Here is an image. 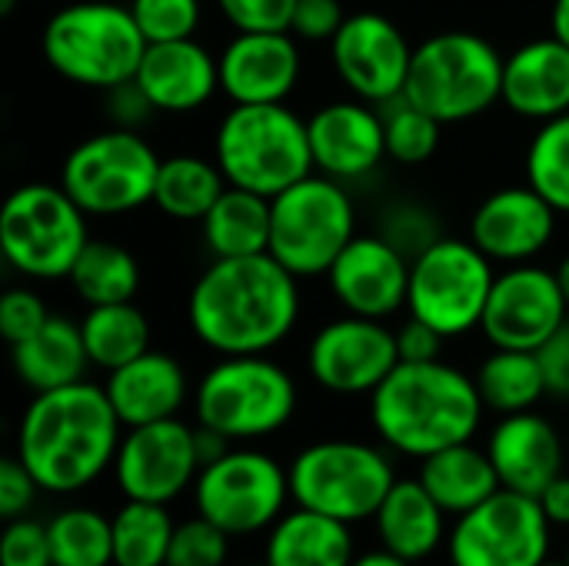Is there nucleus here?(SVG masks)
Masks as SVG:
<instances>
[{
    "mask_svg": "<svg viewBox=\"0 0 569 566\" xmlns=\"http://www.w3.org/2000/svg\"><path fill=\"white\" fill-rule=\"evenodd\" d=\"M300 320V280L270 254L213 257L187 297L193 337L220 357L270 354Z\"/></svg>",
    "mask_w": 569,
    "mask_h": 566,
    "instance_id": "1",
    "label": "nucleus"
},
{
    "mask_svg": "<svg viewBox=\"0 0 569 566\" xmlns=\"http://www.w3.org/2000/svg\"><path fill=\"white\" fill-rule=\"evenodd\" d=\"M120 427L107 390L90 380L43 390L20 417L17 457L40 490L73 494L113 467L123 440Z\"/></svg>",
    "mask_w": 569,
    "mask_h": 566,
    "instance_id": "2",
    "label": "nucleus"
},
{
    "mask_svg": "<svg viewBox=\"0 0 569 566\" xmlns=\"http://www.w3.org/2000/svg\"><path fill=\"white\" fill-rule=\"evenodd\" d=\"M483 417L477 380L437 360H400L390 377L370 394V420L387 447L407 457L473 440Z\"/></svg>",
    "mask_w": 569,
    "mask_h": 566,
    "instance_id": "3",
    "label": "nucleus"
},
{
    "mask_svg": "<svg viewBox=\"0 0 569 566\" xmlns=\"http://www.w3.org/2000/svg\"><path fill=\"white\" fill-rule=\"evenodd\" d=\"M40 50L50 70L63 80L113 90L137 77L147 53V37L127 3L80 0L60 7L43 23Z\"/></svg>",
    "mask_w": 569,
    "mask_h": 566,
    "instance_id": "4",
    "label": "nucleus"
},
{
    "mask_svg": "<svg viewBox=\"0 0 569 566\" xmlns=\"http://www.w3.org/2000/svg\"><path fill=\"white\" fill-rule=\"evenodd\" d=\"M213 160L230 187L273 200L313 173L307 120L287 103H233L217 127Z\"/></svg>",
    "mask_w": 569,
    "mask_h": 566,
    "instance_id": "5",
    "label": "nucleus"
},
{
    "mask_svg": "<svg viewBox=\"0 0 569 566\" xmlns=\"http://www.w3.org/2000/svg\"><path fill=\"white\" fill-rule=\"evenodd\" d=\"M503 63L487 37L443 30L413 47L403 97L440 123H463L503 100Z\"/></svg>",
    "mask_w": 569,
    "mask_h": 566,
    "instance_id": "6",
    "label": "nucleus"
},
{
    "mask_svg": "<svg viewBox=\"0 0 569 566\" xmlns=\"http://www.w3.org/2000/svg\"><path fill=\"white\" fill-rule=\"evenodd\" d=\"M197 424L227 440L270 437L297 414V384L267 354L220 357L197 384Z\"/></svg>",
    "mask_w": 569,
    "mask_h": 566,
    "instance_id": "7",
    "label": "nucleus"
},
{
    "mask_svg": "<svg viewBox=\"0 0 569 566\" xmlns=\"http://www.w3.org/2000/svg\"><path fill=\"white\" fill-rule=\"evenodd\" d=\"M90 244L87 214L60 183H23L0 207V254L27 280H67Z\"/></svg>",
    "mask_w": 569,
    "mask_h": 566,
    "instance_id": "8",
    "label": "nucleus"
},
{
    "mask_svg": "<svg viewBox=\"0 0 569 566\" xmlns=\"http://www.w3.org/2000/svg\"><path fill=\"white\" fill-rule=\"evenodd\" d=\"M357 237V210L347 187L310 173L270 200V257L297 280L327 277L343 247Z\"/></svg>",
    "mask_w": 569,
    "mask_h": 566,
    "instance_id": "9",
    "label": "nucleus"
},
{
    "mask_svg": "<svg viewBox=\"0 0 569 566\" xmlns=\"http://www.w3.org/2000/svg\"><path fill=\"white\" fill-rule=\"evenodd\" d=\"M290 497L297 507L327 514L343 524L377 517L397 484L383 450L360 440H320L290 464Z\"/></svg>",
    "mask_w": 569,
    "mask_h": 566,
    "instance_id": "10",
    "label": "nucleus"
},
{
    "mask_svg": "<svg viewBox=\"0 0 569 566\" xmlns=\"http://www.w3.org/2000/svg\"><path fill=\"white\" fill-rule=\"evenodd\" d=\"M160 163L157 150L137 130L110 127L90 133L67 153L60 187L87 217H120L153 203Z\"/></svg>",
    "mask_w": 569,
    "mask_h": 566,
    "instance_id": "11",
    "label": "nucleus"
},
{
    "mask_svg": "<svg viewBox=\"0 0 569 566\" xmlns=\"http://www.w3.org/2000/svg\"><path fill=\"white\" fill-rule=\"evenodd\" d=\"M493 284V260L470 237H440L410 260L407 314L443 337H463L483 324Z\"/></svg>",
    "mask_w": 569,
    "mask_h": 566,
    "instance_id": "12",
    "label": "nucleus"
},
{
    "mask_svg": "<svg viewBox=\"0 0 569 566\" xmlns=\"http://www.w3.org/2000/svg\"><path fill=\"white\" fill-rule=\"evenodd\" d=\"M193 494L200 517L230 537H247L283 517L290 474L260 450H227L220 460L200 467Z\"/></svg>",
    "mask_w": 569,
    "mask_h": 566,
    "instance_id": "13",
    "label": "nucleus"
},
{
    "mask_svg": "<svg viewBox=\"0 0 569 566\" xmlns=\"http://www.w3.org/2000/svg\"><path fill=\"white\" fill-rule=\"evenodd\" d=\"M550 527L537 497L497 490L457 520L450 534V564L540 566L550 550Z\"/></svg>",
    "mask_w": 569,
    "mask_h": 566,
    "instance_id": "14",
    "label": "nucleus"
},
{
    "mask_svg": "<svg viewBox=\"0 0 569 566\" xmlns=\"http://www.w3.org/2000/svg\"><path fill=\"white\" fill-rule=\"evenodd\" d=\"M400 364L397 330L370 317H337L323 324L307 350L310 377L340 397L373 394Z\"/></svg>",
    "mask_w": 569,
    "mask_h": 566,
    "instance_id": "15",
    "label": "nucleus"
},
{
    "mask_svg": "<svg viewBox=\"0 0 569 566\" xmlns=\"http://www.w3.org/2000/svg\"><path fill=\"white\" fill-rule=\"evenodd\" d=\"M113 477L127 500H177L200 477L197 427H187L177 417L130 427L120 440Z\"/></svg>",
    "mask_w": 569,
    "mask_h": 566,
    "instance_id": "16",
    "label": "nucleus"
},
{
    "mask_svg": "<svg viewBox=\"0 0 569 566\" xmlns=\"http://www.w3.org/2000/svg\"><path fill=\"white\" fill-rule=\"evenodd\" d=\"M569 320L557 270L517 264L497 274L480 330L500 350H540Z\"/></svg>",
    "mask_w": 569,
    "mask_h": 566,
    "instance_id": "17",
    "label": "nucleus"
},
{
    "mask_svg": "<svg viewBox=\"0 0 569 566\" xmlns=\"http://www.w3.org/2000/svg\"><path fill=\"white\" fill-rule=\"evenodd\" d=\"M330 60L353 97L380 107L403 93L413 47L390 17L363 10L343 20L330 40Z\"/></svg>",
    "mask_w": 569,
    "mask_h": 566,
    "instance_id": "18",
    "label": "nucleus"
},
{
    "mask_svg": "<svg viewBox=\"0 0 569 566\" xmlns=\"http://www.w3.org/2000/svg\"><path fill=\"white\" fill-rule=\"evenodd\" d=\"M327 284L347 314L390 320L407 310L410 257L383 234H357L327 270Z\"/></svg>",
    "mask_w": 569,
    "mask_h": 566,
    "instance_id": "19",
    "label": "nucleus"
},
{
    "mask_svg": "<svg viewBox=\"0 0 569 566\" xmlns=\"http://www.w3.org/2000/svg\"><path fill=\"white\" fill-rule=\"evenodd\" d=\"M560 210L530 183L523 187H500L493 190L470 217V240L493 260V264H533L553 234H557Z\"/></svg>",
    "mask_w": 569,
    "mask_h": 566,
    "instance_id": "20",
    "label": "nucleus"
},
{
    "mask_svg": "<svg viewBox=\"0 0 569 566\" xmlns=\"http://www.w3.org/2000/svg\"><path fill=\"white\" fill-rule=\"evenodd\" d=\"M217 60L220 90L233 103H287L300 83V47L290 30H237Z\"/></svg>",
    "mask_w": 569,
    "mask_h": 566,
    "instance_id": "21",
    "label": "nucleus"
},
{
    "mask_svg": "<svg viewBox=\"0 0 569 566\" xmlns=\"http://www.w3.org/2000/svg\"><path fill=\"white\" fill-rule=\"evenodd\" d=\"M313 167L340 183L373 173L387 157V130L377 103L367 100H333L320 107L310 120Z\"/></svg>",
    "mask_w": 569,
    "mask_h": 566,
    "instance_id": "22",
    "label": "nucleus"
},
{
    "mask_svg": "<svg viewBox=\"0 0 569 566\" xmlns=\"http://www.w3.org/2000/svg\"><path fill=\"white\" fill-rule=\"evenodd\" d=\"M487 454L497 467L503 490H517L527 497H540L567 464V444L557 427L537 410L507 414L487 444Z\"/></svg>",
    "mask_w": 569,
    "mask_h": 566,
    "instance_id": "23",
    "label": "nucleus"
},
{
    "mask_svg": "<svg viewBox=\"0 0 569 566\" xmlns=\"http://www.w3.org/2000/svg\"><path fill=\"white\" fill-rule=\"evenodd\" d=\"M133 83L153 110L193 113L220 90V60L193 37L147 43Z\"/></svg>",
    "mask_w": 569,
    "mask_h": 566,
    "instance_id": "24",
    "label": "nucleus"
},
{
    "mask_svg": "<svg viewBox=\"0 0 569 566\" xmlns=\"http://www.w3.org/2000/svg\"><path fill=\"white\" fill-rule=\"evenodd\" d=\"M503 103L523 120L547 123L569 113V47L540 37L517 47L503 63Z\"/></svg>",
    "mask_w": 569,
    "mask_h": 566,
    "instance_id": "25",
    "label": "nucleus"
},
{
    "mask_svg": "<svg viewBox=\"0 0 569 566\" xmlns=\"http://www.w3.org/2000/svg\"><path fill=\"white\" fill-rule=\"evenodd\" d=\"M103 390L120 424L130 430L177 417L187 404V374L170 354L147 350L137 360L110 370Z\"/></svg>",
    "mask_w": 569,
    "mask_h": 566,
    "instance_id": "26",
    "label": "nucleus"
},
{
    "mask_svg": "<svg viewBox=\"0 0 569 566\" xmlns=\"http://www.w3.org/2000/svg\"><path fill=\"white\" fill-rule=\"evenodd\" d=\"M10 364L17 380L33 394L80 384L87 367H93L80 324L57 314H50V320L33 337L10 347Z\"/></svg>",
    "mask_w": 569,
    "mask_h": 566,
    "instance_id": "27",
    "label": "nucleus"
},
{
    "mask_svg": "<svg viewBox=\"0 0 569 566\" xmlns=\"http://www.w3.org/2000/svg\"><path fill=\"white\" fill-rule=\"evenodd\" d=\"M443 517L447 510L430 497V490L417 480H397L387 494V500L377 510V534L380 544L417 564L437 554V547L443 544Z\"/></svg>",
    "mask_w": 569,
    "mask_h": 566,
    "instance_id": "28",
    "label": "nucleus"
},
{
    "mask_svg": "<svg viewBox=\"0 0 569 566\" xmlns=\"http://www.w3.org/2000/svg\"><path fill=\"white\" fill-rule=\"evenodd\" d=\"M353 537L350 524L333 520L327 514L297 507L283 514L267 537V564L270 566H350Z\"/></svg>",
    "mask_w": 569,
    "mask_h": 566,
    "instance_id": "29",
    "label": "nucleus"
},
{
    "mask_svg": "<svg viewBox=\"0 0 569 566\" xmlns=\"http://www.w3.org/2000/svg\"><path fill=\"white\" fill-rule=\"evenodd\" d=\"M420 484L447 514H457V517L477 510L483 500L503 490L490 454L473 447L470 440L423 457Z\"/></svg>",
    "mask_w": 569,
    "mask_h": 566,
    "instance_id": "30",
    "label": "nucleus"
},
{
    "mask_svg": "<svg viewBox=\"0 0 569 566\" xmlns=\"http://www.w3.org/2000/svg\"><path fill=\"white\" fill-rule=\"evenodd\" d=\"M203 244L213 257H253L270 250V197L227 187L200 220Z\"/></svg>",
    "mask_w": 569,
    "mask_h": 566,
    "instance_id": "31",
    "label": "nucleus"
},
{
    "mask_svg": "<svg viewBox=\"0 0 569 566\" xmlns=\"http://www.w3.org/2000/svg\"><path fill=\"white\" fill-rule=\"evenodd\" d=\"M227 187L230 183L217 160H207L197 153H177L160 163L153 207L170 220L200 224Z\"/></svg>",
    "mask_w": 569,
    "mask_h": 566,
    "instance_id": "32",
    "label": "nucleus"
},
{
    "mask_svg": "<svg viewBox=\"0 0 569 566\" xmlns=\"http://www.w3.org/2000/svg\"><path fill=\"white\" fill-rule=\"evenodd\" d=\"M80 330H83L90 364L107 374L150 350V324L133 300L87 307Z\"/></svg>",
    "mask_w": 569,
    "mask_h": 566,
    "instance_id": "33",
    "label": "nucleus"
},
{
    "mask_svg": "<svg viewBox=\"0 0 569 566\" xmlns=\"http://www.w3.org/2000/svg\"><path fill=\"white\" fill-rule=\"evenodd\" d=\"M477 390L483 407L507 414L533 410L547 397V380L537 360V350H493L477 370Z\"/></svg>",
    "mask_w": 569,
    "mask_h": 566,
    "instance_id": "34",
    "label": "nucleus"
},
{
    "mask_svg": "<svg viewBox=\"0 0 569 566\" xmlns=\"http://www.w3.org/2000/svg\"><path fill=\"white\" fill-rule=\"evenodd\" d=\"M67 280L73 284V290L80 294L87 307L123 304V300H133L140 290V264L127 247L90 237V244L77 257Z\"/></svg>",
    "mask_w": 569,
    "mask_h": 566,
    "instance_id": "35",
    "label": "nucleus"
},
{
    "mask_svg": "<svg viewBox=\"0 0 569 566\" xmlns=\"http://www.w3.org/2000/svg\"><path fill=\"white\" fill-rule=\"evenodd\" d=\"M173 527L167 504L127 500L113 517V566H167Z\"/></svg>",
    "mask_w": 569,
    "mask_h": 566,
    "instance_id": "36",
    "label": "nucleus"
},
{
    "mask_svg": "<svg viewBox=\"0 0 569 566\" xmlns=\"http://www.w3.org/2000/svg\"><path fill=\"white\" fill-rule=\"evenodd\" d=\"M53 566H110L113 564V520L97 510L70 507L50 524Z\"/></svg>",
    "mask_w": 569,
    "mask_h": 566,
    "instance_id": "37",
    "label": "nucleus"
},
{
    "mask_svg": "<svg viewBox=\"0 0 569 566\" xmlns=\"http://www.w3.org/2000/svg\"><path fill=\"white\" fill-rule=\"evenodd\" d=\"M527 183L569 217V113L540 123L527 150Z\"/></svg>",
    "mask_w": 569,
    "mask_h": 566,
    "instance_id": "38",
    "label": "nucleus"
},
{
    "mask_svg": "<svg viewBox=\"0 0 569 566\" xmlns=\"http://www.w3.org/2000/svg\"><path fill=\"white\" fill-rule=\"evenodd\" d=\"M380 113H383V130H387V157H393L397 163L417 167L437 153L440 127H443L437 117L410 103L403 93L380 103Z\"/></svg>",
    "mask_w": 569,
    "mask_h": 566,
    "instance_id": "39",
    "label": "nucleus"
},
{
    "mask_svg": "<svg viewBox=\"0 0 569 566\" xmlns=\"http://www.w3.org/2000/svg\"><path fill=\"white\" fill-rule=\"evenodd\" d=\"M127 7L147 43L187 40L200 27V0H130Z\"/></svg>",
    "mask_w": 569,
    "mask_h": 566,
    "instance_id": "40",
    "label": "nucleus"
},
{
    "mask_svg": "<svg viewBox=\"0 0 569 566\" xmlns=\"http://www.w3.org/2000/svg\"><path fill=\"white\" fill-rule=\"evenodd\" d=\"M227 540L230 534L210 524L207 517H193L173 527L167 566H223L227 564Z\"/></svg>",
    "mask_w": 569,
    "mask_h": 566,
    "instance_id": "41",
    "label": "nucleus"
},
{
    "mask_svg": "<svg viewBox=\"0 0 569 566\" xmlns=\"http://www.w3.org/2000/svg\"><path fill=\"white\" fill-rule=\"evenodd\" d=\"M47 320H50V310L40 300V294H33L30 287H10L0 297V337L10 347L33 337Z\"/></svg>",
    "mask_w": 569,
    "mask_h": 566,
    "instance_id": "42",
    "label": "nucleus"
},
{
    "mask_svg": "<svg viewBox=\"0 0 569 566\" xmlns=\"http://www.w3.org/2000/svg\"><path fill=\"white\" fill-rule=\"evenodd\" d=\"M0 566H53L50 530L33 520H13L0 540Z\"/></svg>",
    "mask_w": 569,
    "mask_h": 566,
    "instance_id": "43",
    "label": "nucleus"
},
{
    "mask_svg": "<svg viewBox=\"0 0 569 566\" xmlns=\"http://www.w3.org/2000/svg\"><path fill=\"white\" fill-rule=\"evenodd\" d=\"M233 30H290L297 0H217Z\"/></svg>",
    "mask_w": 569,
    "mask_h": 566,
    "instance_id": "44",
    "label": "nucleus"
},
{
    "mask_svg": "<svg viewBox=\"0 0 569 566\" xmlns=\"http://www.w3.org/2000/svg\"><path fill=\"white\" fill-rule=\"evenodd\" d=\"M390 244H397L410 260L420 254V250H427L433 240H440L443 234L437 230V224L430 220V214L427 210H420V207H410V203H403V207H397L393 214H390V220H387V227L380 230Z\"/></svg>",
    "mask_w": 569,
    "mask_h": 566,
    "instance_id": "45",
    "label": "nucleus"
},
{
    "mask_svg": "<svg viewBox=\"0 0 569 566\" xmlns=\"http://www.w3.org/2000/svg\"><path fill=\"white\" fill-rule=\"evenodd\" d=\"M347 13H343V3L340 0H297V10H293V20H290V33L297 40H333L337 30L343 27Z\"/></svg>",
    "mask_w": 569,
    "mask_h": 566,
    "instance_id": "46",
    "label": "nucleus"
},
{
    "mask_svg": "<svg viewBox=\"0 0 569 566\" xmlns=\"http://www.w3.org/2000/svg\"><path fill=\"white\" fill-rule=\"evenodd\" d=\"M37 490L40 484L33 480V474L23 467L20 457L0 460V514L7 520H17L37 500Z\"/></svg>",
    "mask_w": 569,
    "mask_h": 566,
    "instance_id": "47",
    "label": "nucleus"
},
{
    "mask_svg": "<svg viewBox=\"0 0 569 566\" xmlns=\"http://www.w3.org/2000/svg\"><path fill=\"white\" fill-rule=\"evenodd\" d=\"M537 360L547 380V394L569 400V320L537 350Z\"/></svg>",
    "mask_w": 569,
    "mask_h": 566,
    "instance_id": "48",
    "label": "nucleus"
},
{
    "mask_svg": "<svg viewBox=\"0 0 569 566\" xmlns=\"http://www.w3.org/2000/svg\"><path fill=\"white\" fill-rule=\"evenodd\" d=\"M443 334L433 330L430 324L417 320V317H407V324L397 330V347H400V360H410V364H420V360H437L440 357V347H443Z\"/></svg>",
    "mask_w": 569,
    "mask_h": 566,
    "instance_id": "49",
    "label": "nucleus"
},
{
    "mask_svg": "<svg viewBox=\"0 0 569 566\" xmlns=\"http://www.w3.org/2000/svg\"><path fill=\"white\" fill-rule=\"evenodd\" d=\"M537 500L553 527H569V474H560Z\"/></svg>",
    "mask_w": 569,
    "mask_h": 566,
    "instance_id": "50",
    "label": "nucleus"
},
{
    "mask_svg": "<svg viewBox=\"0 0 569 566\" xmlns=\"http://www.w3.org/2000/svg\"><path fill=\"white\" fill-rule=\"evenodd\" d=\"M230 444H233V440H227L223 434H217V430L197 424V457H200V467H207V464L220 460L227 450H233Z\"/></svg>",
    "mask_w": 569,
    "mask_h": 566,
    "instance_id": "51",
    "label": "nucleus"
},
{
    "mask_svg": "<svg viewBox=\"0 0 569 566\" xmlns=\"http://www.w3.org/2000/svg\"><path fill=\"white\" fill-rule=\"evenodd\" d=\"M550 33L569 47V0H553V7H550Z\"/></svg>",
    "mask_w": 569,
    "mask_h": 566,
    "instance_id": "52",
    "label": "nucleus"
},
{
    "mask_svg": "<svg viewBox=\"0 0 569 566\" xmlns=\"http://www.w3.org/2000/svg\"><path fill=\"white\" fill-rule=\"evenodd\" d=\"M350 566H413V564H410V560H403V557H397V554H390V550L383 547V550H370V554L357 557Z\"/></svg>",
    "mask_w": 569,
    "mask_h": 566,
    "instance_id": "53",
    "label": "nucleus"
},
{
    "mask_svg": "<svg viewBox=\"0 0 569 566\" xmlns=\"http://www.w3.org/2000/svg\"><path fill=\"white\" fill-rule=\"evenodd\" d=\"M557 277H560V287H563V297H567V304H569V257L560 264Z\"/></svg>",
    "mask_w": 569,
    "mask_h": 566,
    "instance_id": "54",
    "label": "nucleus"
},
{
    "mask_svg": "<svg viewBox=\"0 0 569 566\" xmlns=\"http://www.w3.org/2000/svg\"><path fill=\"white\" fill-rule=\"evenodd\" d=\"M13 3H17V0H0V10H3V13H10V10H13Z\"/></svg>",
    "mask_w": 569,
    "mask_h": 566,
    "instance_id": "55",
    "label": "nucleus"
},
{
    "mask_svg": "<svg viewBox=\"0 0 569 566\" xmlns=\"http://www.w3.org/2000/svg\"><path fill=\"white\" fill-rule=\"evenodd\" d=\"M540 566H569V564H550V560H543V564Z\"/></svg>",
    "mask_w": 569,
    "mask_h": 566,
    "instance_id": "56",
    "label": "nucleus"
},
{
    "mask_svg": "<svg viewBox=\"0 0 569 566\" xmlns=\"http://www.w3.org/2000/svg\"><path fill=\"white\" fill-rule=\"evenodd\" d=\"M567 464H569V437H567Z\"/></svg>",
    "mask_w": 569,
    "mask_h": 566,
    "instance_id": "57",
    "label": "nucleus"
},
{
    "mask_svg": "<svg viewBox=\"0 0 569 566\" xmlns=\"http://www.w3.org/2000/svg\"><path fill=\"white\" fill-rule=\"evenodd\" d=\"M250 566H270V564H267V560H263V564H250Z\"/></svg>",
    "mask_w": 569,
    "mask_h": 566,
    "instance_id": "58",
    "label": "nucleus"
},
{
    "mask_svg": "<svg viewBox=\"0 0 569 566\" xmlns=\"http://www.w3.org/2000/svg\"><path fill=\"white\" fill-rule=\"evenodd\" d=\"M567 564H569V557H567Z\"/></svg>",
    "mask_w": 569,
    "mask_h": 566,
    "instance_id": "59",
    "label": "nucleus"
}]
</instances>
